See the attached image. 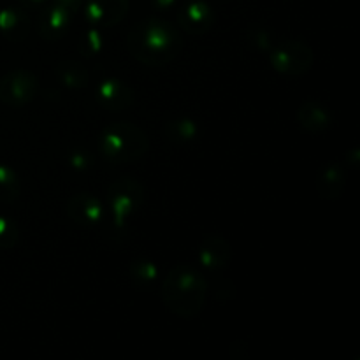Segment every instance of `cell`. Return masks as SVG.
<instances>
[{
	"label": "cell",
	"mask_w": 360,
	"mask_h": 360,
	"mask_svg": "<svg viewBox=\"0 0 360 360\" xmlns=\"http://www.w3.org/2000/svg\"><path fill=\"white\" fill-rule=\"evenodd\" d=\"M179 28L190 35H204L214 25V11L202 0L188 4L178 14Z\"/></svg>",
	"instance_id": "9c48e42d"
},
{
	"label": "cell",
	"mask_w": 360,
	"mask_h": 360,
	"mask_svg": "<svg viewBox=\"0 0 360 360\" xmlns=\"http://www.w3.org/2000/svg\"><path fill=\"white\" fill-rule=\"evenodd\" d=\"M20 238L16 224L6 217H0V250L13 248Z\"/></svg>",
	"instance_id": "d6986e66"
},
{
	"label": "cell",
	"mask_w": 360,
	"mask_h": 360,
	"mask_svg": "<svg viewBox=\"0 0 360 360\" xmlns=\"http://www.w3.org/2000/svg\"><path fill=\"white\" fill-rule=\"evenodd\" d=\"M130 0H86L84 18L101 27H115L129 13Z\"/></svg>",
	"instance_id": "ba28073f"
},
{
	"label": "cell",
	"mask_w": 360,
	"mask_h": 360,
	"mask_svg": "<svg viewBox=\"0 0 360 360\" xmlns=\"http://www.w3.org/2000/svg\"><path fill=\"white\" fill-rule=\"evenodd\" d=\"M127 48L137 62L160 67L179 55L183 39L176 25L164 18L151 16L139 21L127 35Z\"/></svg>",
	"instance_id": "6da1fadb"
},
{
	"label": "cell",
	"mask_w": 360,
	"mask_h": 360,
	"mask_svg": "<svg viewBox=\"0 0 360 360\" xmlns=\"http://www.w3.org/2000/svg\"><path fill=\"white\" fill-rule=\"evenodd\" d=\"M319 195L326 200H336L343 195L345 171L338 164H330L320 171L316 179Z\"/></svg>",
	"instance_id": "9a60e30c"
},
{
	"label": "cell",
	"mask_w": 360,
	"mask_h": 360,
	"mask_svg": "<svg viewBox=\"0 0 360 360\" xmlns=\"http://www.w3.org/2000/svg\"><path fill=\"white\" fill-rule=\"evenodd\" d=\"M25 2H28V4H41V2H44V0H25Z\"/></svg>",
	"instance_id": "d4e9b609"
},
{
	"label": "cell",
	"mask_w": 360,
	"mask_h": 360,
	"mask_svg": "<svg viewBox=\"0 0 360 360\" xmlns=\"http://www.w3.org/2000/svg\"><path fill=\"white\" fill-rule=\"evenodd\" d=\"M165 134L172 141H192L197 136V125L193 120H172L165 125Z\"/></svg>",
	"instance_id": "ac0fdd59"
},
{
	"label": "cell",
	"mask_w": 360,
	"mask_h": 360,
	"mask_svg": "<svg viewBox=\"0 0 360 360\" xmlns=\"http://www.w3.org/2000/svg\"><path fill=\"white\" fill-rule=\"evenodd\" d=\"M313 49L301 39H288L269 51V62L285 76H302L313 67Z\"/></svg>",
	"instance_id": "5b68a950"
},
{
	"label": "cell",
	"mask_w": 360,
	"mask_h": 360,
	"mask_svg": "<svg viewBox=\"0 0 360 360\" xmlns=\"http://www.w3.org/2000/svg\"><path fill=\"white\" fill-rule=\"evenodd\" d=\"M207 294V281L195 267L176 266L165 274L162 281V301L164 306L176 316L193 319L204 308Z\"/></svg>",
	"instance_id": "7a4b0ae2"
},
{
	"label": "cell",
	"mask_w": 360,
	"mask_h": 360,
	"mask_svg": "<svg viewBox=\"0 0 360 360\" xmlns=\"http://www.w3.org/2000/svg\"><path fill=\"white\" fill-rule=\"evenodd\" d=\"M67 214L70 220H74L79 225H98L108 217V210L97 197L90 193H76L69 199L65 206Z\"/></svg>",
	"instance_id": "52a82bcc"
},
{
	"label": "cell",
	"mask_w": 360,
	"mask_h": 360,
	"mask_svg": "<svg viewBox=\"0 0 360 360\" xmlns=\"http://www.w3.org/2000/svg\"><path fill=\"white\" fill-rule=\"evenodd\" d=\"M81 2H83V0H55V4L65 7V9H69L70 13H74V11L81 6Z\"/></svg>",
	"instance_id": "603a6c76"
},
{
	"label": "cell",
	"mask_w": 360,
	"mask_h": 360,
	"mask_svg": "<svg viewBox=\"0 0 360 360\" xmlns=\"http://www.w3.org/2000/svg\"><path fill=\"white\" fill-rule=\"evenodd\" d=\"M150 148L146 132L136 123L116 122L98 136V151L111 164H129L144 157Z\"/></svg>",
	"instance_id": "3957f363"
},
{
	"label": "cell",
	"mask_w": 360,
	"mask_h": 360,
	"mask_svg": "<svg viewBox=\"0 0 360 360\" xmlns=\"http://www.w3.org/2000/svg\"><path fill=\"white\" fill-rule=\"evenodd\" d=\"M232 257L231 245L227 239L220 234H210L204 238L202 245L199 248V260L206 269L218 271L229 266Z\"/></svg>",
	"instance_id": "8fae6325"
},
{
	"label": "cell",
	"mask_w": 360,
	"mask_h": 360,
	"mask_svg": "<svg viewBox=\"0 0 360 360\" xmlns=\"http://www.w3.org/2000/svg\"><path fill=\"white\" fill-rule=\"evenodd\" d=\"M70 14L72 13L69 9L58 6V4H53L49 9L42 13L41 20H39V34L44 39H48V41L60 39L65 34L67 28H69Z\"/></svg>",
	"instance_id": "7c38bea8"
},
{
	"label": "cell",
	"mask_w": 360,
	"mask_h": 360,
	"mask_svg": "<svg viewBox=\"0 0 360 360\" xmlns=\"http://www.w3.org/2000/svg\"><path fill=\"white\" fill-rule=\"evenodd\" d=\"M70 165H72L74 169H86L90 167V160H88L86 155L77 151V153H74L72 157H70Z\"/></svg>",
	"instance_id": "7402d4cb"
},
{
	"label": "cell",
	"mask_w": 360,
	"mask_h": 360,
	"mask_svg": "<svg viewBox=\"0 0 360 360\" xmlns=\"http://www.w3.org/2000/svg\"><path fill=\"white\" fill-rule=\"evenodd\" d=\"M155 4H157L158 7H171L172 4H174V0H155Z\"/></svg>",
	"instance_id": "cb8c5ba5"
},
{
	"label": "cell",
	"mask_w": 360,
	"mask_h": 360,
	"mask_svg": "<svg viewBox=\"0 0 360 360\" xmlns=\"http://www.w3.org/2000/svg\"><path fill=\"white\" fill-rule=\"evenodd\" d=\"M297 122L304 130L311 134H320L333 125V115L329 109L315 101L304 102L297 111Z\"/></svg>",
	"instance_id": "4fadbf2b"
},
{
	"label": "cell",
	"mask_w": 360,
	"mask_h": 360,
	"mask_svg": "<svg viewBox=\"0 0 360 360\" xmlns=\"http://www.w3.org/2000/svg\"><path fill=\"white\" fill-rule=\"evenodd\" d=\"M21 193V181L9 165L0 164V202H14Z\"/></svg>",
	"instance_id": "e0dca14e"
},
{
	"label": "cell",
	"mask_w": 360,
	"mask_h": 360,
	"mask_svg": "<svg viewBox=\"0 0 360 360\" xmlns=\"http://www.w3.org/2000/svg\"><path fill=\"white\" fill-rule=\"evenodd\" d=\"M144 200V188L137 179L120 178L108 188V206L112 214V221L118 229L127 224Z\"/></svg>",
	"instance_id": "277c9868"
},
{
	"label": "cell",
	"mask_w": 360,
	"mask_h": 360,
	"mask_svg": "<svg viewBox=\"0 0 360 360\" xmlns=\"http://www.w3.org/2000/svg\"><path fill=\"white\" fill-rule=\"evenodd\" d=\"M56 76H58V79L69 88H83L86 86L88 79H90L88 70L76 62H65L62 63V65H58Z\"/></svg>",
	"instance_id": "2e32d148"
},
{
	"label": "cell",
	"mask_w": 360,
	"mask_h": 360,
	"mask_svg": "<svg viewBox=\"0 0 360 360\" xmlns=\"http://www.w3.org/2000/svg\"><path fill=\"white\" fill-rule=\"evenodd\" d=\"M102 48H104V39H102L101 32L90 30L88 34H84L83 41H81V53H83V56L97 55V53H101Z\"/></svg>",
	"instance_id": "44dd1931"
},
{
	"label": "cell",
	"mask_w": 360,
	"mask_h": 360,
	"mask_svg": "<svg viewBox=\"0 0 360 360\" xmlns=\"http://www.w3.org/2000/svg\"><path fill=\"white\" fill-rule=\"evenodd\" d=\"M97 97L98 105H102L108 111H125L134 104V90L123 81L109 77L104 79L97 86Z\"/></svg>",
	"instance_id": "30bf717a"
},
{
	"label": "cell",
	"mask_w": 360,
	"mask_h": 360,
	"mask_svg": "<svg viewBox=\"0 0 360 360\" xmlns=\"http://www.w3.org/2000/svg\"><path fill=\"white\" fill-rule=\"evenodd\" d=\"M28 28H30V21L23 11L14 9V7L0 11V34L7 41H23L28 35Z\"/></svg>",
	"instance_id": "5bb4252c"
},
{
	"label": "cell",
	"mask_w": 360,
	"mask_h": 360,
	"mask_svg": "<svg viewBox=\"0 0 360 360\" xmlns=\"http://www.w3.org/2000/svg\"><path fill=\"white\" fill-rule=\"evenodd\" d=\"M132 276L137 281H144V283H151L158 278V269L153 262H146V260H139V262L132 264Z\"/></svg>",
	"instance_id": "ffe728a7"
},
{
	"label": "cell",
	"mask_w": 360,
	"mask_h": 360,
	"mask_svg": "<svg viewBox=\"0 0 360 360\" xmlns=\"http://www.w3.org/2000/svg\"><path fill=\"white\" fill-rule=\"evenodd\" d=\"M39 81L30 70H13L0 77V102L9 108H23L37 97Z\"/></svg>",
	"instance_id": "8992f818"
}]
</instances>
